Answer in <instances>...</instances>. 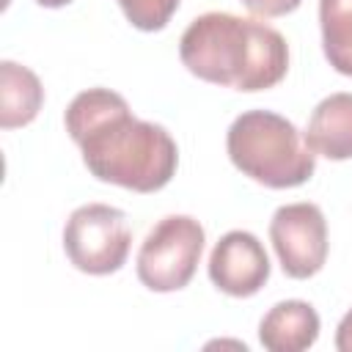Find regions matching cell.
Masks as SVG:
<instances>
[{
  "instance_id": "obj_1",
  "label": "cell",
  "mask_w": 352,
  "mask_h": 352,
  "mask_svg": "<svg viewBox=\"0 0 352 352\" xmlns=\"http://www.w3.org/2000/svg\"><path fill=\"white\" fill-rule=\"evenodd\" d=\"M66 132L99 182L135 192L162 190L179 165V148L162 124L135 118L110 88L80 91L66 107Z\"/></svg>"
},
{
  "instance_id": "obj_2",
  "label": "cell",
  "mask_w": 352,
  "mask_h": 352,
  "mask_svg": "<svg viewBox=\"0 0 352 352\" xmlns=\"http://www.w3.org/2000/svg\"><path fill=\"white\" fill-rule=\"evenodd\" d=\"M179 58L198 80L245 94L275 88L289 72L286 38L267 22L228 11L195 16L179 38Z\"/></svg>"
},
{
  "instance_id": "obj_3",
  "label": "cell",
  "mask_w": 352,
  "mask_h": 352,
  "mask_svg": "<svg viewBox=\"0 0 352 352\" xmlns=\"http://www.w3.org/2000/svg\"><path fill=\"white\" fill-rule=\"evenodd\" d=\"M226 151L236 170L272 190L300 187L316 170V154L302 132L272 110L236 116L226 135Z\"/></svg>"
},
{
  "instance_id": "obj_4",
  "label": "cell",
  "mask_w": 352,
  "mask_h": 352,
  "mask_svg": "<svg viewBox=\"0 0 352 352\" xmlns=\"http://www.w3.org/2000/svg\"><path fill=\"white\" fill-rule=\"evenodd\" d=\"M204 226L190 214L162 217L143 239L138 250V278L146 289L168 294L184 289L204 253Z\"/></svg>"
},
{
  "instance_id": "obj_5",
  "label": "cell",
  "mask_w": 352,
  "mask_h": 352,
  "mask_svg": "<svg viewBox=\"0 0 352 352\" xmlns=\"http://www.w3.org/2000/svg\"><path fill=\"white\" fill-rule=\"evenodd\" d=\"M132 231L126 214L110 204L77 206L63 228V250L69 261L88 275H110L126 264Z\"/></svg>"
},
{
  "instance_id": "obj_6",
  "label": "cell",
  "mask_w": 352,
  "mask_h": 352,
  "mask_svg": "<svg viewBox=\"0 0 352 352\" xmlns=\"http://www.w3.org/2000/svg\"><path fill=\"white\" fill-rule=\"evenodd\" d=\"M270 242L289 278H314L327 261V223L322 209L311 201L278 206L270 220Z\"/></svg>"
},
{
  "instance_id": "obj_7",
  "label": "cell",
  "mask_w": 352,
  "mask_h": 352,
  "mask_svg": "<svg viewBox=\"0 0 352 352\" xmlns=\"http://www.w3.org/2000/svg\"><path fill=\"white\" fill-rule=\"evenodd\" d=\"M209 280L231 297H253L270 280V256L256 234L228 231L209 256Z\"/></svg>"
},
{
  "instance_id": "obj_8",
  "label": "cell",
  "mask_w": 352,
  "mask_h": 352,
  "mask_svg": "<svg viewBox=\"0 0 352 352\" xmlns=\"http://www.w3.org/2000/svg\"><path fill=\"white\" fill-rule=\"evenodd\" d=\"M319 327L322 322L311 302L283 300L264 314L258 324V341L270 352H302L316 344Z\"/></svg>"
},
{
  "instance_id": "obj_9",
  "label": "cell",
  "mask_w": 352,
  "mask_h": 352,
  "mask_svg": "<svg viewBox=\"0 0 352 352\" xmlns=\"http://www.w3.org/2000/svg\"><path fill=\"white\" fill-rule=\"evenodd\" d=\"M302 138L319 157H327L333 162L352 160V94L338 91L324 96L314 107Z\"/></svg>"
},
{
  "instance_id": "obj_10",
  "label": "cell",
  "mask_w": 352,
  "mask_h": 352,
  "mask_svg": "<svg viewBox=\"0 0 352 352\" xmlns=\"http://www.w3.org/2000/svg\"><path fill=\"white\" fill-rule=\"evenodd\" d=\"M44 104L41 80L22 63H0V126L16 129L30 124Z\"/></svg>"
},
{
  "instance_id": "obj_11",
  "label": "cell",
  "mask_w": 352,
  "mask_h": 352,
  "mask_svg": "<svg viewBox=\"0 0 352 352\" xmlns=\"http://www.w3.org/2000/svg\"><path fill=\"white\" fill-rule=\"evenodd\" d=\"M319 25L327 63L352 77V0H319Z\"/></svg>"
},
{
  "instance_id": "obj_12",
  "label": "cell",
  "mask_w": 352,
  "mask_h": 352,
  "mask_svg": "<svg viewBox=\"0 0 352 352\" xmlns=\"http://www.w3.org/2000/svg\"><path fill=\"white\" fill-rule=\"evenodd\" d=\"M179 3L182 0H118L129 25L138 30H146V33L162 30L170 22V16L176 14Z\"/></svg>"
},
{
  "instance_id": "obj_13",
  "label": "cell",
  "mask_w": 352,
  "mask_h": 352,
  "mask_svg": "<svg viewBox=\"0 0 352 352\" xmlns=\"http://www.w3.org/2000/svg\"><path fill=\"white\" fill-rule=\"evenodd\" d=\"M250 14L256 16H264V19H272V16H286L292 14L302 0H239Z\"/></svg>"
},
{
  "instance_id": "obj_14",
  "label": "cell",
  "mask_w": 352,
  "mask_h": 352,
  "mask_svg": "<svg viewBox=\"0 0 352 352\" xmlns=\"http://www.w3.org/2000/svg\"><path fill=\"white\" fill-rule=\"evenodd\" d=\"M336 349L338 352H352V308L344 314L336 330Z\"/></svg>"
},
{
  "instance_id": "obj_15",
  "label": "cell",
  "mask_w": 352,
  "mask_h": 352,
  "mask_svg": "<svg viewBox=\"0 0 352 352\" xmlns=\"http://www.w3.org/2000/svg\"><path fill=\"white\" fill-rule=\"evenodd\" d=\"M38 6H44V8H63V6H69L72 0H36Z\"/></svg>"
}]
</instances>
